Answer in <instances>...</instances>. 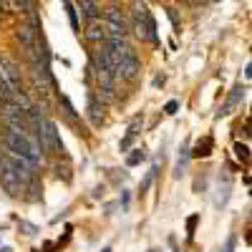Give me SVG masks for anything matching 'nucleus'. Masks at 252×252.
I'll list each match as a JSON object with an SVG mask.
<instances>
[{"label": "nucleus", "instance_id": "f257e3e1", "mask_svg": "<svg viewBox=\"0 0 252 252\" xmlns=\"http://www.w3.org/2000/svg\"><path fill=\"white\" fill-rule=\"evenodd\" d=\"M131 28L136 33V38L141 40H152V43H159V35H157V23L144 3H134L131 5Z\"/></svg>", "mask_w": 252, "mask_h": 252}, {"label": "nucleus", "instance_id": "f03ea898", "mask_svg": "<svg viewBox=\"0 0 252 252\" xmlns=\"http://www.w3.org/2000/svg\"><path fill=\"white\" fill-rule=\"evenodd\" d=\"M0 184H3V189L10 194V197H18L20 192H23V182H20V177L15 174V169L10 166L8 157H0Z\"/></svg>", "mask_w": 252, "mask_h": 252}, {"label": "nucleus", "instance_id": "7ed1b4c3", "mask_svg": "<svg viewBox=\"0 0 252 252\" xmlns=\"http://www.w3.org/2000/svg\"><path fill=\"white\" fill-rule=\"evenodd\" d=\"M139 71H141V63H139V58H136V53H131V56H126V58H121L119 63H116V78H124V81H134L136 76H139Z\"/></svg>", "mask_w": 252, "mask_h": 252}, {"label": "nucleus", "instance_id": "20e7f679", "mask_svg": "<svg viewBox=\"0 0 252 252\" xmlns=\"http://www.w3.org/2000/svg\"><path fill=\"white\" fill-rule=\"evenodd\" d=\"M86 40L91 46H101L103 40H106V26L98 23V20H91L89 28H86Z\"/></svg>", "mask_w": 252, "mask_h": 252}, {"label": "nucleus", "instance_id": "39448f33", "mask_svg": "<svg viewBox=\"0 0 252 252\" xmlns=\"http://www.w3.org/2000/svg\"><path fill=\"white\" fill-rule=\"evenodd\" d=\"M38 35H40V31H35L33 26H20V28H18V40L23 43L26 51H31V48L38 43Z\"/></svg>", "mask_w": 252, "mask_h": 252}, {"label": "nucleus", "instance_id": "423d86ee", "mask_svg": "<svg viewBox=\"0 0 252 252\" xmlns=\"http://www.w3.org/2000/svg\"><path fill=\"white\" fill-rule=\"evenodd\" d=\"M139 124H141V116H136V119L129 124V129H126V136H124L121 144H119V149H121V152H129V146L134 144V139H136V134H139Z\"/></svg>", "mask_w": 252, "mask_h": 252}, {"label": "nucleus", "instance_id": "0eeeda50", "mask_svg": "<svg viewBox=\"0 0 252 252\" xmlns=\"http://www.w3.org/2000/svg\"><path fill=\"white\" fill-rule=\"evenodd\" d=\"M78 10H81V15L89 20H96L98 18V13H101V8H98V3L96 0H78Z\"/></svg>", "mask_w": 252, "mask_h": 252}, {"label": "nucleus", "instance_id": "6e6552de", "mask_svg": "<svg viewBox=\"0 0 252 252\" xmlns=\"http://www.w3.org/2000/svg\"><path fill=\"white\" fill-rule=\"evenodd\" d=\"M212 146H215L212 136H204L202 141H197V146H194V149H189V154H192V157H197V159H204V157H209V154H212Z\"/></svg>", "mask_w": 252, "mask_h": 252}, {"label": "nucleus", "instance_id": "1a4fd4ad", "mask_svg": "<svg viewBox=\"0 0 252 252\" xmlns=\"http://www.w3.org/2000/svg\"><path fill=\"white\" fill-rule=\"evenodd\" d=\"M89 119L94 126H101L103 121V103H98L96 96H89Z\"/></svg>", "mask_w": 252, "mask_h": 252}, {"label": "nucleus", "instance_id": "9d476101", "mask_svg": "<svg viewBox=\"0 0 252 252\" xmlns=\"http://www.w3.org/2000/svg\"><path fill=\"white\" fill-rule=\"evenodd\" d=\"M189 159H192V154H189V144H184L182 149H179V159H177V166H174V177H182L187 172Z\"/></svg>", "mask_w": 252, "mask_h": 252}, {"label": "nucleus", "instance_id": "9b49d317", "mask_svg": "<svg viewBox=\"0 0 252 252\" xmlns=\"http://www.w3.org/2000/svg\"><path fill=\"white\" fill-rule=\"evenodd\" d=\"M245 86H235V91H232V96H229V101L224 103V109H222V114H229L232 109H237L240 103H242V98H245Z\"/></svg>", "mask_w": 252, "mask_h": 252}, {"label": "nucleus", "instance_id": "f8f14e48", "mask_svg": "<svg viewBox=\"0 0 252 252\" xmlns=\"http://www.w3.org/2000/svg\"><path fill=\"white\" fill-rule=\"evenodd\" d=\"M61 103H63V114H66V119H68L71 124H76V111H73V106H71V101H68L66 96H61Z\"/></svg>", "mask_w": 252, "mask_h": 252}, {"label": "nucleus", "instance_id": "ddd939ff", "mask_svg": "<svg viewBox=\"0 0 252 252\" xmlns=\"http://www.w3.org/2000/svg\"><path fill=\"white\" fill-rule=\"evenodd\" d=\"M144 159H146L144 149H134V154H129V157H126V164H129V166H136V164H141Z\"/></svg>", "mask_w": 252, "mask_h": 252}, {"label": "nucleus", "instance_id": "4468645a", "mask_svg": "<svg viewBox=\"0 0 252 252\" xmlns=\"http://www.w3.org/2000/svg\"><path fill=\"white\" fill-rule=\"evenodd\" d=\"M154 177H157V166H152V169H149V172H146V177H144V182H141V189H139V192H141V194H146V189H149V187H152V182H154Z\"/></svg>", "mask_w": 252, "mask_h": 252}, {"label": "nucleus", "instance_id": "2eb2a0df", "mask_svg": "<svg viewBox=\"0 0 252 252\" xmlns=\"http://www.w3.org/2000/svg\"><path fill=\"white\" fill-rule=\"evenodd\" d=\"M13 5L20 8L23 13H33V10H35V8H33V0H13Z\"/></svg>", "mask_w": 252, "mask_h": 252}, {"label": "nucleus", "instance_id": "dca6fc26", "mask_svg": "<svg viewBox=\"0 0 252 252\" xmlns=\"http://www.w3.org/2000/svg\"><path fill=\"white\" fill-rule=\"evenodd\" d=\"M197 222H199V215H192L187 220V237H192L194 235V227H197Z\"/></svg>", "mask_w": 252, "mask_h": 252}, {"label": "nucleus", "instance_id": "f3484780", "mask_svg": "<svg viewBox=\"0 0 252 252\" xmlns=\"http://www.w3.org/2000/svg\"><path fill=\"white\" fill-rule=\"evenodd\" d=\"M18 227L23 229V235H28V237H33V235L38 232V227H35V224H28V222H20Z\"/></svg>", "mask_w": 252, "mask_h": 252}, {"label": "nucleus", "instance_id": "a211bd4d", "mask_svg": "<svg viewBox=\"0 0 252 252\" xmlns=\"http://www.w3.org/2000/svg\"><path fill=\"white\" fill-rule=\"evenodd\" d=\"M235 152H237V157H240L242 161H247V159H250V149H247L245 144H237V146H235Z\"/></svg>", "mask_w": 252, "mask_h": 252}, {"label": "nucleus", "instance_id": "6ab92c4d", "mask_svg": "<svg viewBox=\"0 0 252 252\" xmlns=\"http://www.w3.org/2000/svg\"><path fill=\"white\" fill-rule=\"evenodd\" d=\"M235 245H237L235 235H229V237H227V242H224V247H222V252H235Z\"/></svg>", "mask_w": 252, "mask_h": 252}, {"label": "nucleus", "instance_id": "aec40b11", "mask_svg": "<svg viewBox=\"0 0 252 252\" xmlns=\"http://www.w3.org/2000/svg\"><path fill=\"white\" fill-rule=\"evenodd\" d=\"M66 8H68V18H71V26H73V28H78V20H76V10H73V5L68 3V0H66Z\"/></svg>", "mask_w": 252, "mask_h": 252}, {"label": "nucleus", "instance_id": "412c9836", "mask_svg": "<svg viewBox=\"0 0 252 252\" xmlns=\"http://www.w3.org/2000/svg\"><path fill=\"white\" fill-rule=\"evenodd\" d=\"M177 109H179V103H177V101H169V103L164 106V111H166V114H177Z\"/></svg>", "mask_w": 252, "mask_h": 252}, {"label": "nucleus", "instance_id": "4be33fe9", "mask_svg": "<svg viewBox=\"0 0 252 252\" xmlns=\"http://www.w3.org/2000/svg\"><path fill=\"white\" fill-rule=\"evenodd\" d=\"M169 18H172V23H174V28H179V18H177V13H174V10H169Z\"/></svg>", "mask_w": 252, "mask_h": 252}, {"label": "nucleus", "instance_id": "5701e85b", "mask_svg": "<svg viewBox=\"0 0 252 252\" xmlns=\"http://www.w3.org/2000/svg\"><path fill=\"white\" fill-rule=\"evenodd\" d=\"M0 10H3V13H8V3H5V0H0Z\"/></svg>", "mask_w": 252, "mask_h": 252}, {"label": "nucleus", "instance_id": "b1692460", "mask_svg": "<svg viewBox=\"0 0 252 252\" xmlns=\"http://www.w3.org/2000/svg\"><path fill=\"white\" fill-rule=\"evenodd\" d=\"M103 252H111V247H103Z\"/></svg>", "mask_w": 252, "mask_h": 252}, {"label": "nucleus", "instance_id": "393cba45", "mask_svg": "<svg viewBox=\"0 0 252 252\" xmlns=\"http://www.w3.org/2000/svg\"><path fill=\"white\" fill-rule=\"evenodd\" d=\"M149 252H159V250H149Z\"/></svg>", "mask_w": 252, "mask_h": 252}]
</instances>
